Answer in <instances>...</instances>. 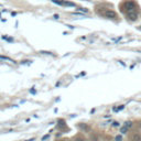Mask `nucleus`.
<instances>
[{"label": "nucleus", "mask_w": 141, "mask_h": 141, "mask_svg": "<svg viewBox=\"0 0 141 141\" xmlns=\"http://www.w3.org/2000/svg\"><path fill=\"white\" fill-rule=\"evenodd\" d=\"M112 126H114V127H118V126H120V125H119V123H117V121H115V123L112 124Z\"/></svg>", "instance_id": "9d476101"}, {"label": "nucleus", "mask_w": 141, "mask_h": 141, "mask_svg": "<svg viewBox=\"0 0 141 141\" xmlns=\"http://www.w3.org/2000/svg\"><path fill=\"white\" fill-rule=\"evenodd\" d=\"M50 138V134H45L43 138H42V141H44V140H46V139H49Z\"/></svg>", "instance_id": "1a4fd4ad"}, {"label": "nucleus", "mask_w": 141, "mask_h": 141, "mask_svg": "<svg viewBox=\"0 0 141 141\" xmlns=\"http://www.w3.org/2000/svg\"><path fill=\"white\" fill-rule=\"evenodd\" d=\"M57 141H64V140H57Z\"/></svg>", "instance_id": "9b49d317"}, {"label": "nucleus", "mask_w": 141, "mask_h": 141, "mask_svg": "<svg viewBox=\"0 0 141 141\" xmlns=\"http://www.w3.org/2000/svg\"><path fill=\"white\" fill-rule=\"evenodd\" d=\"M115 141H123V136H116Z\"/></svg>", "instance_id": "39448f33"}, {"label": "nucleus", "mask_w": 141, "mask_h": 141, "mask_svg": "<svg viewBox=\"0 0 141 141\" xmlns=\"http://www.w3.org/2000/svg\"><path fill=\"white\" fill-rule=\"evenodd\" d=\"M128 129H129V128H127L126 126H124V127H121V128H120V132L123 133V134H125L127 131H128Z\"/></svg>", "instance_id": "20e7f679"}, {"label": "nucleus", "mask_w": 141, "mask_h": 141, "mask_svg": "<svg viewBox=\"0 0 141 141\" xmlns=\"http://www.w3.org/2000/svg\"><path fill=\"white\" fill-rule=\"evenodd\" d=\"M140 126H141V124H140Z\"/></svg>", "instance_id": "f8f14e48"}, {"label": "nucleus", "mask_w": 141, "mask_h": 141, "mask_svg": "<svg viewBox=\"0 0 141 141\" xmlns=\"http://www.w3.org/2000/svg\"><path fill=\"white\" fill-rule=\"evenodd\" d=\"M128 17H129L130 20L134 21V20H137L138 15H137V13H136V12H128Z\"/></svg>", "instance_id": "f03ea898"}, {"label": "nucleus", "mask_w": 141, "mask_h": 141, "mask_svg": "<svg viewBox=\"0 0 141 141\" xmlns=\"http://www.w3.org/2000/svg\"><path fill=\"white\" fill-rule=\"evenodd\" d=\"M0 60H7V61H11L9 57H7V56H2V55H0Z\"/></svg>", "instance_id": "423d86ee"}, {"label": "nucleus", "mask_w": 141, "mask_h": 141, "mask_svg": "<svg viewBox=\"0 0 141 141\" xmlns=\"http://www.w3.org/2000/svg\"><path fill=\"white\" fill-rule=\"evenodd\" d=\"M74 141H85V140H84V138H82V137H77Z\"/></svg>", "instance_id": "6e6552de"}, {"label": "nucleus", "mask_w": 141, "mask_h": 141, "mask_svg": "<svg viewBox=\"0 0 141 141\" xmlns=\"http://www.w3.org/2000/svg\"><path fill=\"white\" fill-rule=\"evenodd\" d=\"M131 124H132L131 121H128V123H126V124H125V126L127 127V128H130V127H131Z\"/></svg>", "instance_id": "0eeeda50"}, {"label": "nucleus", "mask_w": 141, "mask_h": 141, "mask_svg": "<svg viewBox=\"0 0 141 141\" xmlns=\"http://www.w3.org/2000/svg\"><path fill=\"white\" fill-rule=\"evenodd\" d=\"M104 15H105V17H107V18H112V19H115V18L117 17L116 12L112 11V10H106Z\"/></svg>", "instance_id": "f257e3e1"}, {"label": "nucleus", "mask_w": 141, "mask_h": 141, "mask_svg": "<svg viewBox=\"0 0 141 141\" xmlns=\"http://www.w3.org/2000/svg\"><path fill=\"white\" fill-rule=\"evenodd\" d=\"M131 141H141V136L139 133H134L131 137Z\"/></svg>", "instance_id": "7ed1b4c3"}]
</instances>
